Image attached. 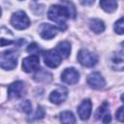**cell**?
Listing matches in <instances>:
<instances>
[{
    "label": "cell",
    "instance_id": "ac0fdd59",
    "mask_svg": "<svg viewBox=\"0 0 124 124\" xmlns=\"http://www.w3.org/2000/svg\"><path fill=\"white\" fill-rule=\"evenodd\" d=\"M101 8L107 13H112L117 9V2L114 0H104L100 2Z\"/></svg>",
    "mask_w": 124,
    "mask_h": 124
},
{
    "label": "cell",
    "instance_id": "ba28073f",
    "mask_svg": "<svg viewBox=\"0 0 124 124\" xmlns=\"http://www.w3.org/2000/svg\"><path fill=\"white\" fill-rule=\"evenodd\" d=\"M79 79V73L75 68H67L61 74V80L67 84H76Z\"/></svg>",
    "mask_w": 124,
    "mask_h": 124
},
{
    "label": "cell",
    "instance_id": "9c48e42d",
    "mask_svg": "<svg viewBox=\"0 0 124 124\" xmlns=\"http://www.w3.org/2000/svg\"><path fill=\"white\" fill-rule=\"evenodd\" d=\"M87 83L93 89H101L106 85V80L100 73L94 72L88 76Z\"/></svg>",
    "mask_w": 124,
    "mask_h": 124
},
{
    "label": "cell",
    "instance_id": "7402d4cb",
    "mask_svg": "<svg viewBox=\"0 0 124 124\" xmlns=\"http://www.w3.org/2000/svg\"><path fill=\"white\" fill-rule=\"evenodd\" d=\"M27 51L29 53H31L32 55H38L39 52H40V47H39V46L36 43H32L27 47Z\"/></svg>",
    "mask_w": 124,
    "mask_h": 124
},
{
    "label": "cell",
    "instance_id": "30bf717a",
    "mask_svg": "<svg viewBox=\"0 0 124 124\" xmlns=\"http://www.w3.org/2000/svg\"><path fill=\"white\" fill-rule=\"evenodd\" d=\"M40 35L45 40H50L57 34V27L54 25H51L49 23H43L39 27Z\"/></svg>",
    "mask_w": 124,
    "mask_h": 124
},
{
    "label": "cell",
    "instance_id": "d4e9b609",
    "mask_svg": "<svg viewBox=\"0 0 124 124\" xmlns=\"http://www.w3.org/2000/svg\"><path fill=\"white\" fill-rule=\"evenodd\" d=\"M81 4H83V5H89V4H94V1H90V2H81Z\"/></svg>",
    "mask_w": 124,
    "mask_h": 124
},
{
    "label": "cell",
    "instance_id": "7c38bea8",
    "mask_svg": "<svg viewBox=\"0 0 124 124\" xmlns=\"http://www.w3.org/2000/svg\"><path fill=\"white\" fill-rule=\"evenodd\" d=\"M92 111V102L89 99H85L78 108V113L81 120H87Z\"/></svg>",
    "mask_w": 124,
    "mask_h": 124
},
{
    "label": "cell",
    "instance_id": "3957f363",
    "mask_svg": "<svg viewBox=\"0 0 124 124\" xmlns=\"http://www.w3.org/2000/svg\"><path fill=\"white\" fill-rule=\"evenodd\" d=\"M11 24L17 30H23L29 27L30 20L23 11H17L13 14L11 17Z\"/></svg>",
    "mask_w": 124,
    "mask_h": 124
},
{
    "label": "cell",
    "instance_id": "4316f807",
    "mask_svg": "<svg viewBox=\"0 0 124 124\" xmlns=\"http://www.w3.org/2000/svg\"><path fill=\"white\" fill-rule=\"evenodd\" d=\"M123 45H124V42H123Z\"/></svg>",
    "mask_w": 124,
    "mask_h": 124
},
{
    "label": "cell",
    "instance_id": "4fadbf2b",
    "mask_svg": "<svg viewBox=\"0 0 124 124\" xmlns=\"http://www.w3.org/2000/svg\"><path fill=\"white\" fill-rule=\"evenodd\" d=\"M109 66L114 71H124V52H116L109 59Z\"/></svg>",
    "mask_w": 124,
    "mask_h": 124
},
{
    "label": "cell",
    "instance_id": "2e32d148",
    "mask_svg": "<svg viewBox=\"0 0 124 124\" xmlns=\"http://www.w3.org/2000/svg\"><path fill=\"white\" fill-rule=\"evenodd\" d=\"M56 51L62 58H67L71 52V45L67 41H62L56 46Z\"/></svg>",
    "mask_w": 124,
    "mask_h": 124
},
{
    "label": "cell",
    "instance_id": "7a4b0ae2",
    "mask_svg": "<svg viewBox=\"0 0 124 124\" xmlns=\"http://www.w3.org/2000/svg\"><path fill=\"white\" fill-rule=\"evenodd\" d=\"M1 68L4 70H13L17 64V54L14 50H6L1 53Z\"/></svg>",
    "mask_w": 124,
    "mask_h": 124
},
{
    "label": "cell",
    "instance_id": "484cf974",
    "mask_svg": "<svg viewBox=\"0 0 124 124\" xmlns=\"http://www.w3.org/2000/svg\"><path fill=\"white\" fill-rule=\"evenodd\" d=\"M121 100H122V102L124 103V93H123V94L121 95Z\"/></svg>",
    "mask_w": 124,
    "mask_h": 124
},
{
    "label": "cell",
    "instance_id": "44dd1931",
    "mask_svg": "<svg viewBox=\"0 0 124 124\" xmlns=\"http://www.w3.org/2000/svg\"><path fill=\"white\" fill-rule=\"evenodd\" d=\"M114 31L117 33V34H124V17L118 19L115 23H114Z\"/></svg>",
    "mask_w": 124,
    "mask_h": 124
},
{
    "label": "cell",
    "instance_id": "5bb4252c",
    "mask_svg": "<svg viewBox=\"0 0 124 124\" xmlns=\"http://www.w3.org/2000/svg\"><path fill=\"white\" fill-rule=\"evenodd\" d=\"M96 116H97V118L101 119L102 122L105 124H108L111 121V116L108 111V104L107 102H104L99 107V108L96 112Z\"/></svg>",
    "mask_w": 124,
    "mask_h": 124
},
{
    "label": "cell",
    "instance_id": "cb8c5ba5",
    "mask_svg": "<svg viewBox=\"0 0 124 124\" xmlns=\"http://www.w3.org/2000/svg\"><path fill=\"white\" fill-rule=\"evenodd\" d=\"M45 115V110L42 107H38L37 108V111L35 113V119H38V118H43Z\"/></svg>",
    "mask_w": 124,
    "mask_h": 124
},
{
    "label": "cell",
    "instance_id": "5b68a950",
    "mask_svg": "<svg viewBox=\"0 0 124 124\" xmlns=\"http://www.w3.org/2000/svg\"><path fill=\"white\" fill-rule=\"evenodd\" d=\"M43 55H44L45 64L49 68H57L61 63L62 57L54 49L46 50Z\"/></svg>",
    "mask_w": 124,
    "mask_h": 124
},
{
    "label": "cell",
    "instance_id": "9a60e30c",
    "mask_svg": "<svg viewBox=\"0 0 124 124\" xmlns=\"http://www.w3.org/2000/svg\"><path fill=\"white\" fill-rule=\"evenodd\" d=\"M33 78L36 80V81H39V82H45V83H47L49 82L51 79H52V76L50 73L46 72V70H37L36 73L34 74L33 76Z\"/></svg>",
    "mask_w": 124,
    "mask_h": 124
},
{
    "label": "cell",
    "instance_id": "d6986e66",
    "mask_svg": "<svg viewBox=\"0 0 124 124\" xmlns=\"http://www.w3.org/2000/svg\"><path fill=\"white\" fill-rule=\"evenodd\" d=\"M60 121L62 124H76V117L73 112L65 110L60 113Z\"/></svg>",
    "mask_w": 124,
    "mask_h": 124
},
{
    "label": "cell",
    "instance_id": "603a6c76",
    "mask_svg": "<svg viewBox=\"0 0 124 124\" xmlns=\"http://www.w3.org/2000/svg\"><path fill=\"white\" fill-rule=\"evenodd\" d=\"M115 116H116V119L120 122H124V107H120L116 113H115Z\"/></svg>",
    "mask_w": 124,
    "mask_h": 124
},
{
    "label": "cell",
    "instance_id": "ffe728a7",
    "mask_svg": "<svg viewBox=\"0 0 124 124\" xmlns=\"http://www.w3.org/2000/svg\"><path fill=\"white\" fill-rule=\"evenodd\" d=\"M19 108L25 112V113H30L32 111V105L30 103V101L28 100H23L20 104H19Z\"/></svg>",
    "mask_w": 124,
    "mask_h": 124
},
{
    "label": "cell",
    "instance_id": "8992f818",
    "mask_svg": "<svg viewBox=\"0 0 124 124\" xmlns=\"http://www.w3.org/2000/svg\"><path fill=\"white\" fill-rule=\"evenodd\" d=\"M24 82L21 80H16L11 83L8 87V96L10 99H17L20 98L24 94Z\"/></svg>",
    "mask_w": 124,
    "mask_h": 124
},
{
    "label": "cell",
    "instance_id": "277c9868",
    "mask_svg": "<svg viewBox=\"0 0 124 124\" xmlns=\"http://www.w3.org/2000/svg\"><path fill=\"white\" fill-rule=\"evenodd\" d=\"M78 60L82 66L90 68V67H93L97 64L98 56H97V54L90 52L87 49L82 48L78 53Z\"/></svg>",
    "mask_w": 124,
    "mask_h": 124
},
{
    "label": "cell",
    "instance_id": "52a82bcc",
    "mask_svg": "<svg viewBox=\"0 0 124 124\" xmlns=\"http://www.w3.org/2000/svg\"><path fill=\"white\" fill-rule=\"evenodd\" d=\"M40 66V58L38 55H30L22 60V69L26 73L37 71Z\"/></svg>",
    "mask_w": 124,
    "mask_h": 124
},
{
    "label": "cell",
    "instance_id": "e0dca14e",
    "mask_svg": "<svg viewBox=\"0 0 124 124\" xmlns=\"http://www.w3.org/2000/svg\"><path fill=\"white\" fill-rule=\"evenodd\" d=\"M88 24H89L90 29L94 33H96V34L102 33L105 30V28H106L104 21L101 20V19H99V18H92V19H90Z\"/></svg>",
    "mask_w": 124,
    "mask_h": 124
},
{
    "label": "cell",
    "instance_id": "8fae6325",
    "mask_svg": "<svg viewBox=\"0 0 124 124\" xmlns=\"http://www.w3.org/2000/svg\"><path fill=\"white\" fill-rule=\"evenodd\" d=\"M68 96V91L65 87H58L57 89L53 90L49 95V101L53 104L59 105L63 103Z\"/></svg>",
    "mask_w": 124,
    "mask_h": 124
},
{
    "label": "cell",
    "instance_id": "6da1fadb",
    "mask_svg": "<svg viewBox=\"0 0 124 124\" xmlns=\"http://www.w3.org/2000/svg\"><path fill=\"white\" fill-rule=\"evenodd\" d=\"M48 18L58 24V28L61 31L66 30V19L68 17H76V9L71 2L63 1L62 5H52L47 12Z\"/></svg>",
    "mask_w": 124,
    "mask_h": 124
}]
</instances>
